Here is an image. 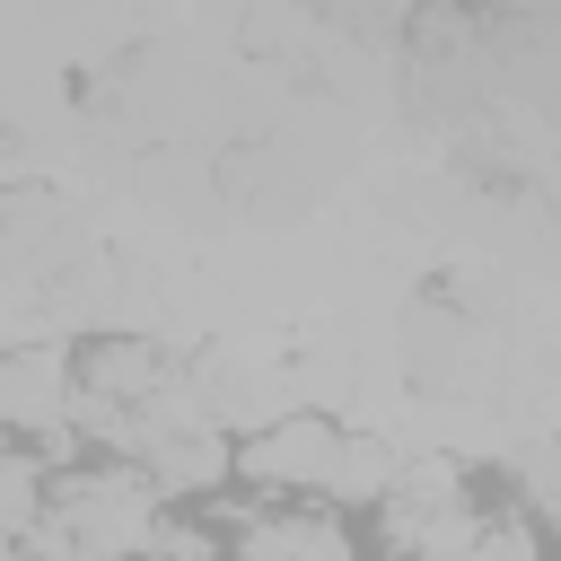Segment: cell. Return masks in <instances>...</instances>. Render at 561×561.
I'll return each instance as SVG.
<instances>
[{
  "label": "cell",
  "mask_w": 561,
  "mask_h": 561,
  "mask_svg": "<svg viewBox=\"0 0 561 561\" xmlns=\"http://www.w3.org/2000/svg\"><path fill=\"white\" fill-rule=\"evenodd\" d=\"M377 508H386V552L394 561H465V543L482 526V508H473V491H465V473L447 456L394 465Z\"/></svg>",
  "instance_id": "1"
},
{
  "label": "cell",
  "mask_w": 561,
  "mask_h": 561,
  "mask_svg": "<svg viewBox=\"0 0 561 561\" xmlns=\"http://www.w3.org/2000/svg\"><path fill=\"white\" fill-rule=\"evenodd\" d=\"M386 482H394V447L368 438V430H342V447H333V465H324V500L359 508V500H386Z\"/></svg>",
  "instance_id": "8"
},
{
  "label": "cell",
  "mask_w": 561,
  "mask_h": 561,
  "mask_svg": "<svg viewBox=\"0 0 561 561\" xmlns=\"http://www.w3.org/2000/svg\"><path fill=\"white\" fill-rule=\"evenodd\" d=\"M44 517L70 543H88L96 561H131L158 535V491L140 482V465H88V473H61L53 482V508Z\"/></svg>",
  "instance_id": "2"
},
{
  "label": "cell",
  "mask_w": 561,
  "mask_h": 561,
  "mask_svg": "<svg viewBox=\"0 0 561 561\" xmlns=\"http://www.w3.org/2000/svg\"><path fill=\"white\" fill-rule=\"evenodd\" d=\"M237 561H359L333 508H263L237 526Z\"/></svg>",
  "instance_id": "5"
},
{
  "label": "cell",
  "mask_w": 561,
  "mask_h": 561,
  "mask_svg": "<svg viewBox=\"0 0 561 561\" xmlns=\"http://www.w3.org/2000/svg\"><path fill=\"white\" fill-rule=\"evenodd\" d=\"M44 508H53V465H44L35 447L0 438V535L26 543V535L44 526Z\"/></svg>",
  "instance_id": "7"
},
{
  "label": "cell",
  "mask_w": 561,
  "mask_h": 561,
  "mask_svg": "<svg viewBox=\"0 0 561 561\" xmlns=\"http://www.w3.org/2000/svg\"><path fill=\"white\" fill-rule=\"evenodd\" d=\"M140 482L167 500H193V491H219L228 482V438L219 430H175V438H149L140 447Z\"/></svg>",
  "instance_id": "6"
},
{
  "label": "cell",
  "mask_w": 561,
  "mask_h": 561,
  "mask_svg": "<svg viewBox=\"0 0 561 561\" xmlns=\"http://www.w3.org/2000/svg\"><path fill=\"white\" fill-rule=\"evenodd\" d=\"M333 447H342V421H324V412H280V421H263L245 447H228V473H245V482H263V491H324Z\"/></svg>",
  "instance_id": "3"
},
{
  "label": "cell",
  "mask_w": 561,
  "mask_h": 561,
  "mask_svg": "<svg viewBox=\"0 0 561 561\" xmlns=\"http://www.w3.org/2000/svg\"><path fill=\"white\" fill-rule=\"evenodd\" d=\"M61 421H70V351L61 342L0 351V430L9 438H61Z\"/></svg>",
  "instance_id": "4"
},
{
  "label": "cell",
  "mask_w": 561,
  "mask_h": 561,
  "mask_svg": "<svg viewBox=\"0 0 561 561\" xmlns=\"http://www.w3.org/2000/svg\"><path fill=\"white\" fill-rule=\"evenodd\" d=\"M465 561H543V535H535V517H517V508H491V517L473 526Z\"/></svg>",
  "instance_id": "9"
}]
</instances>
